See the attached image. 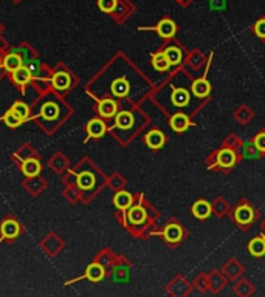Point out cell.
I'll use <instances>...</instances> for the list:
<instances>
[{"label":"cell","mask_w":265,"mask_h":297,"mask_svg":"<svg viewBox=\"0 0 265 297\" xmlns=\"http://www.w3.org/2000/svg\"><path fill=\"white\" fill-rule=\"evenodd\" d=\"M163 235H164V239H166L169 243H179V242L182 240V237H183V229H182L180 225L172 223V225L166 226Z\"/></svg>","instance_id":"obj_1"},{"label":"cell","mask_w":265,"mask_h":297,"mask_svg":"<svg viewBox=\"0 0 265 297\" xmlns=\"http://www.w3.org/2000/svg\"><path fill=\"white\" fill-rule=\"evenodd\" d=\"M87 132L88 136L92 138H101L106 133V124L101 120H92L90 123L87 124Z\"/></svg>","instance_id":"obj_3"},{"label":"cell","mask_w":265,"mask_h":297,"mask_svg":"<svg viewBox=\"0 0 265 297\" xmlns=\"http://www.w3.org/2000/svg\"><path fill=\"white\" fill-rule=\"evenodd\" d=\"M236 163V155L233 150L230 149H222L219 153H217V164L222 166V167H233Z\"/></svg>","instance_id":"obj_7"},{"label":"cell","mask_w":265,"mask_h":297,"mask_svg":"<svg viewBox=\"0 0 265 297\" xmlns=\"http://www.w3.org/2000/svg\"><path fill=\"white\" fill-rule=\"evenodd\" d=\"M193 214H194V217L199 219V220L208 219V217L211 215V206H210V203L205 202V200L196 202L194 206H193Z\"/></svg>","instance_id":"obj_2"},{"label":"cell","mask_w":265,"mask_h":297,"mask_svg":"<svg viewBox=\"0 0 265 297\" xmlns=\"http://www.w3.org/2000/svg\"><path fill=\"white\" fill-rule=\"evenodd\" d=\"M2 65H4L8 71L14 73L17 68L22 67V57H21L19 54H16V53H11V54H8V56L5 57V61L2 62Z\"/></svg>","instance_id":"obj_16"},{"label":"cell","mask_w":265,"mask_h":297,"mask_svg":"<svg viewBox=\"0 0 265 297\" xmlns=\"http://www.w3.org/2000/svg\"><path fill=\"white\" fill-rule=\"evenodd\" d=\"M193 91L197 97H205L210 94L211 91V85L208 84L206 79H197L194 84H193Z\"/></svg>","instance_id":"obj_17"},{"label":"cell","mask_w":265,"mask_h":297,"mask_svg":"<svg viewBox=\"0 0 265 297\" xmlns=\"http://www.w3.org/2000/svg\"><path fill=\"white\" fill-rule=\"evenodd\" d=\"M85 277L92 282H100L104 277V268L98 263H92L85 271Z\"/></svg>","instance_id":"obj_13"},{"label":"cell","mask_w":265,"mask_h":297,"mask_svg":"<svg viewBox=\"0 0 265 297\" xmlns=\"http://www.w3.org/2000/svg\"><path fill=\"white\" fill-rule=\"evenodd\" d=\"M127 219L132 225H141L146 220V211L141 206H134L129 209Z\"/></svg>","instance_id":"obj_15"},{"label":"cell","mask_w":265,"mask_h":297,"mask_svg":"<svg viewBox=\"0 0 265 297\" xmlns=\"http://www.w3.org/2000/svg\"><path fill=\"white\" fill-rule=\"evenodd\" d=\"M115 124H117L120 129H129V127H132V124H134V115L129 113V112H121V113L117 115Z\"/></svg>","instance_id":"obj_24"},{"label":"cell","mask_w":265,"mask_h":297,"mask_svg":"<svg viewBox=\"0 0 265 297\" xmlns=\"http://www.w3.org/2000/svg\"><path fill=\"white\" fill-rule=\"evenodd\" d=\"M98 112L101 116L104 118H110L117 113V103L112 101V99H104L98 104Z\"/></svg>","instance_id":"obj_11"},{"label":"cell","mask_w":265,"mask_h":297,"mask_svg":"<svg viewBox=\"0 0 265 297\" xmlns=\"http://www.w3.org/2000/svg\"><path fill=\"white\" fill-rule=\"evenodd\" d=\"M171 127L174 132H185L190 127V120L183 113H177L171 118Z\"/></svg>","instance_id":"obj_5"},{"label":"cell","mask_w":265,"mask_h":297,"mask_svg":"<svg viewBox=\"0 0 265 297\" xmlns=\"http://www.w3.org/2000/svg\"><path fill=\"white\" fill-rule=\"evenodd\" d=\"M172 103L179 107H185L190 103V93L185 88H179L172 93Z\"/></svg>","instance_id":"obj_18"},{"label":"cell","mask_w":265,"mask_h":297,"mask_svg":"<svg viewBox=\"0 0 265 297\" xmlns=\"http://www.w3.org/2000/svg\"><path fill=\"white\" fill-rule=\"evenodd\" d=\"M31 77H33V76H31V71H30L28 68H25L24 65L13 73V79H14V82L19 84V85L28 84V82L31 81Z\"/></svg>","instance_id":"obj_19"},{"label":"cell","mask_w":265,"mask_h":297,"mask_svg":"<svg viewBox=\"0 0 265 297\" xmlns=\"http://www.w3.org/2000/svg\"><path fill=\"white\" fill-rule=\"evenodd\" d=\"M254 33H256V36H259L260 39H265V19H260L259 22H256V25H254Z\"/></svg>","instance_id":"obj_30"},{"label":"cell","mask_w":265,"mask_h":297,"mask_svg":"<svg viewBox=\"0 0 265 297\" xmlns=\"http://www.w3.org/2000/svg\"><path fill=\"white\" fill-rule=\"evenodd\" d=\"M51 82H53V87H54V88H58V90H67V88L70 87V84H71V79H70L68 73H65V71H58V73L53 76Z\"/></svg>","instance_id":"obj_12"},{"label":"cell","mask_w":265,"mask_h":297,"mask_svg":"<svg viewBox=\"0 0 265 297\" xmlns=\"http://www.w3.org/2000/svg\"><path fill=\"white\" fill-rule=\"evenodd\" d=\"M11 110H13L17 116H21V118H22V121H25V120L28 118V113H30L28 106H27V104H24V103H14V106L11 107Z\"/></svg>","instance_id":"obj_27"},{"label":"cell","mask_w":265,"mask_h":297,"mask_svg":"<svg viewBox=\"0 0 265 297\" xmlns=\"http://www.w3.org/2000/svg\"><path fill=\"white\" fill-rule=\"evenodd\" d=\"M0 67H2V61H0Z\"/></svg>","instance_id":"obj_32"},{"label":"cell","mask_w":265,"mask_h":297,"mask_svg":"<svg viewBox=\"0 0 265 297\" xmlns=\"http://www.w3.org/2000/svg\"><path fill=\"white\" fill-rule=\"evenodd\" d=\"M59 115V107L54 103H45L41 109V116L47 121H53L56 120Z\"/></svg>","instance_id":"obj_14"},{"label":"cell","mask_w":265,"mask_h":297,"mask_svg":"<svg viewBox=\"0 0 265 297\" xmlns=\"http://www.w3.org/2000/svg\"><path fill=\"white\" fill-rule=\"evenodd\" d=\"M248 249H250V252L254 255V257H262L263 254H265V240L263 239H254V240H251L250 242V245H248Z\"/></svg>","instance_id":"obj_22"},{"label":"cell","mask_w":265,"mask_h":297,"mask_svg":"<svg viewBox=\"0 0 265 297\" xmlns=\"http://www.w3.org/2000/svg\"><path fill=\"white\" fill-rule=\"evenodd\" d=\"M4 121H5V124H7V126H10V127H19V126H21V123H22V118H21V116H17L13 110H10V112H7V113H5Z\"/></svg>","instance_id":"obj_28"},{"label":"cell","mask_w":265,"mask_h":297,"mask_svg":"<svg viewBox=\"0 0 265 297\" xmlns=\"http://www.w3.org/2000/svg\"><path fill=\"white\" fill-rule=\"evenodd\" d=\"M164 141H166V138H164V135H163L160 130H152V132H149V133L146 135V143H147V146H149L150 149H154V150L163 147Z\"/></svg>","instance_id":"obj_6"},{"label":"cell","mask_w":265,"mask_h":297,"mask_svg":"<svg viewBox=\"0 0 265 297\" xmlns=\"http://www.w3.org/2000/svg\"><path fill=\"white\" fill-rule=\"evenodd\" d=\"M113 202H115V206H117L118 209L126 211V209H129V208L132 206V195H130L129 192L121 190V192H118V193L115 195Z\"/></svg>","instance_id":"obj_9"},{"label":"cell","mask_w":265,"mask_h":297,"mask_svg":"<svg viewBox=\"0 0 265 297\" xmlns=\"http://www.w3.org/2000/svg\"><path fill=\"white\" fill-rule=\"evenodd\" d=\"M152 65H154L158 71H166V70H169L171 62H169V59L166 57V54H164V51H163V53H157V54L152 57Z\"/></svg>","instance_id":"obj_21"},{"label":"cell","mask_w":265,"mask_h":297,"mask_svg":"<svg viewBox=\"0 0 265 297\" xmlns=\"http://www.w3.org/2000/svg\"><path fill=\"white\" fill-rule=\"evenodd\" d=\"M166 57L169 59L171 65H179L182 62V51L180 48H177V47H169L166 51H164Z\"/></svg>","instance_id":"obj_26"},{"label":"cell","mask_w":265,"mask_h":297,"mask_svg":"<svg viewBox=\"0 0 265 297\" xmlns=\"http://www.w3.org/2000/svg\"><path fill=\"white\" fill-rule=\"evenodd\" d=\"M234 217H236V222H237L239 225H248V223H251L254 214H253V211H251L247 205H242V206H239V208L236 209Z\"/></svg>","instance_id":"obj_8"},{"label":"cell","mask_w":265,"mask_h":297,"mask_svg":"<svg viewBox=\"0 0 265 297\" xmlns=\"http://www.w3.org/2000/svg\"><path fill=\"white\" fill-rule=\"evenodd\" d=\"M22 170L27 176H36L41 172V163L34 158H30V160L24 161Z\"/></svg>","instance_id":"obj_20"},{"label":"cell","mask_w":265,"mask_h":297,"mask_svg":"<svg viewBox=\"0 0 265 297\" xmlns=\"http://www.w3.org/2000/svg\"><path fill=\"white\" fill-rule=\"evenodd\" d=\"M98 7L104 13H112L117 8V0H98Z\"/></svg>","instance_id":"obj_29"},{"label":"cell","mask_w":265,"mask_h":297,"mask_svg":"<svg viewBox=\"0 0 265 297\" xmlns=\"http://www.w3.org/2000/svg\"><path fill=\"white\" fill-rule=\"evenodd\" d=\"M19 231H21V228H19V223L16 220H7L2 225V235L5 239H16L19 235Z\"/></svg>","instance_id":"obj_10"},{"label":"cell","mask_w":265,"mask_h":297,"mask_svg":"<svg viewBox=\"0 0 265 297\" xmlns=\"http://www.w3.org/2000/svg\"><path fill=\"white\" fill-rule=\"evenodd\" d=\"M157 31H158V34H160L161 37L169 39V37H172V36L175 34L177 27H175V24H174L171 19H163V21L157 25Z\"/></svg>","instance_id":"obj_4"},{"label":"cell","mask_w":265,"mask_h":297,"mask_svg":"<svg viewBox=\"0 0 265 297\" xmlns=\"http://www.w3.org/2000/svg\"><path fill=\"white\" fill-rule=\"evenodd\" d=\"M254 146H256V149H257V150L265 152V132L259 133V135L254 138Z\"/></svg>","instance_id":"obj_31"},{"label":"cell","mask_w":265,"mask_h":297,"mask_svg":"<svg viewBox=\"0 0 265 297\" xmlns=\"http://www.w3.org/2000/svg\"><path fill=\"white\" fill-rule=\"evenodd\" d=\"M112 91L115 96L118 97H123L129 93V84L124 81V79H117L113 84H112Z\"/></svg>","instance_id":"obj_25"},{"label":"cell","mask_w":265,"mask_h":297,"mask_svg":"<svg viewBox=\"0 0 265 297\" xmlns=\"http://www.w3.org/2000/svg\"><path fill=\"white\" fill-rule=\"evenodd\" d=\"M93 184H95V176L90 172H82V173L78 175V186L81 189H84V190L85 189H92Z\"/></svg>","instance_id":"obj_23"}]
</instances>
